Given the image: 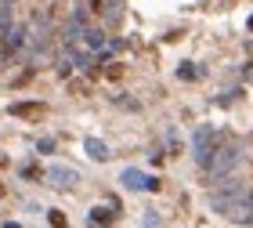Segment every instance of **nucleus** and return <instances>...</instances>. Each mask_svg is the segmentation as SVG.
Instances as JSON below:
<instances>
[{
  "label": "nucleus",
  "mask_w": 253,
  "mask_h": 228,
  "mask_svg": "<svg viewBox=\"0 0 253 228\" xmlns=\"http://www.w3.org/2000/svg\"><path fill=\"white\" fill-rule=\"evenodd\" d=\"M213 210L221 214V218H228L232 225H253V192L243 188V181L228 178V185L213 188Z\"/></svg>",
  "instance_id": "nucleus-1"
},
{
  "label": "nucleus",
  "mask_w": 253,
  "mask_h": 228,
  "mask_svg": "<svg viewBox=\"0 0 253 228\" xmlns=\"http://www.w3.org/2000/svg\"><path fill=\"white\" fill-rule=\"evenodd\" d=\"M239 159H243V149L232 141V145H217V152L210 159V167H206V174H210L213 181H224L232 170L239 167Z\"/></svg>",
  "instance_id": "nucleus-2"
},
{
  "label": "nucleus",
  "mask_w": 253,
  "mask_h": 228,
  "mask_svg": "<svg viewBox=\"0 0 253 228\" xmlns=\"http://www.w3.org/2000/svg\"><path fill=\"white\" fill-rule=\"evenodd\" d=\"M217 131L210 127V123H206V127H199L195 131V141H192V156H195V163H199L203 170L210 167V159H213V152H217Z\"/></svg>",
  "instance_id": "nucleus-3"
},
{
  "label": "nucleus",
  "mask_w": 253,
  "mask_h": 228,
  "mask_svg": "<svg viewBox=\"0 0 253 228\" xmlns=\"http://www.w3.org/2000/svg\"><path fill=\"white\" fill-rule=\"evenodd\" d=\"M120 181H123L126 192H159V188H163V185H159V178L145 174V170H137V167H126L120 174Z\"/></svg>",
  "instance_id": "nucleus-4"
},
{
  "label": "nucleus",
  "mask_w": 253,
  "mask_h": 228,
  "mask_svg": "<svg viewBox=\"0 0 253 228\" xmlns=\"http://www.w3.org/2000/svg\"><path fill=\"white\" fill-rule=\"evenodd\" d=\"M76 181H80V174L73 167H65V163H54L47 170V185H54V188H73Z\"/></svg>",
  "instance_id": "nucleus-5"
},
{
  "label": "nucleus",
  "mask_w": 253,
  "mask_h": 228,
  "mask_svg": "<svg viewBox=\"0 0 253 228\" xmlns=\"http://www.w3.org/2000/svg\"><path fill=\"white\" fill-rule=\"evenodd\" d=\"M84 152L90 156V159H94V163H109V145L105 141H101V138H84Z\"/></svg>",
  "instance_id": "nucleus-6"
},
{
  "label": "nucleus",
  "mask_w": 253,
  "mask_h": 228,
  "mask_svg": "<svg viewBox=\"0 0 253 228\" xmlns=\"http://www.w3.org/2000/svg\"><path fill=\"white\" fill-rule=\"evenodd\" d=\"M116 214H120L116 203H112V207H94V210H90V228H105Z\"/></svg>",
  "instance_id": "nucleus-7"
},
{
  "label": "nucleus",
  "mask_w": 253,
  "mask_h": 228,
  "mask_svg": "<svg viewBox=\"0 0 253 228\" xmlns=\"http://www.w3.org/2000/svg\"><path fill=\"white\" fill-rule=\"evenodd\" d=\"M7 112H11V116H43L47 109L37 105V101H15V105H11Z\"/></svg>",
  "instance_id": "nucleus-8"
},
{
  "label": "nucleus",
  "mask_w": 253,
  "mask_h": 228,
  "mask_svg": "<svg viewBox=\"0 0 253 228\" xmlns=\"http://www.w3.org/2000/svg\"><path fill=\"white\" fill-rule=\"evenodd\" d=\"M80 40L87 44V51H101V47H105V33H101V29H87V26H84Z\"/></svg>",
  "instance_id": "nucleus-9"
},
{
  "label": "nucleus",
  "mask_w": 253,
  "mask_h": 228,
  "mask_svg": "<svg viewBox=\"0 0 253 228\" xmlns=\"http://www.w3.org/2000/svg\"><path fill=\"white\" fill-rule=\"evenodd\" d=\"M18 174L26 178V181H40V178H47V174H43V170H40L37 163H22V167H18Z\"/></svg>",
  "instance_id": "nucleus-10"
},
{
  "label": "nucleus",
  "mask_w": 253,
  "mask_h": 228,
  "mask_svg": "<svg viewBox=\"0 0 253 228\" xmlns=\"http://www.w3.org/2000/svg\"><path fill=\"white\" fill-rule=\"evenodd\" d=\"M177 76H181V80H195V76H203V65H195V62H185V65L177 69Z\"/></svg>",
  "instance_id": "nucleus-11"
},
{
  "label": "nucleus",
  "mask_w": 253,
  "mask_h": 228,
  "mask_svg": "<svg viewBox=\"0 0 253 228\" xmlns=\"http://www.w3.org/2000/svg\"><path fill=\"white\" fill-rule=\"evenodd\" d=\"M37 152H43V156L58 152V141H54V138H37Z\"/></svg>",
  "instance_id": "nucleus-12"
},
{
  "label": "nucleus",
  "mask_w": 253,
  "mask_h": 228,
  "mask_svg": "<svg viewBox=\"0 0 253 228\" xmlns=\"http://www.w3.org/2000/svg\"><path fill=\"white\" fill-rule=\"evenodd\" d=\"M112 101H116L120 109H130V112H134V109H141V105H137L134 98H126V94H112Z\"/></svg>",
  "instance_id": "nucleus-13"
},
{
  "label": "nucleus",
  "mask_w": 253,
  "mask_h": 228,
  "mask_svg": "<svg viewBox=\"0 0 253 228\" xmlns=\"http://www.w3.org/2000/svg\"><path fill=\"white\" fill-rule=\"evenodd\" d=\"M47 221H51L54 228H69V225H65V218H62V214H58V210H51V214H47Z\"/></svg>",
  "instance_id": "nucleus-14"
},
{
  "label": "nucleus",
  "mask_w": 253,
  "mask_h": 228,
  "mask_svg": "<svg viewBox=\"0 0 253 228\" xmlns=\"http://www.w3.org/2000/svg\"><path fill=\"white\" fill-rule=\"evenodd\" d=\"M246 26H250V33H253V15H250V22H246Z\"/></svg>",
  "instance_id": "nucleus-15"
}]
</instances>
